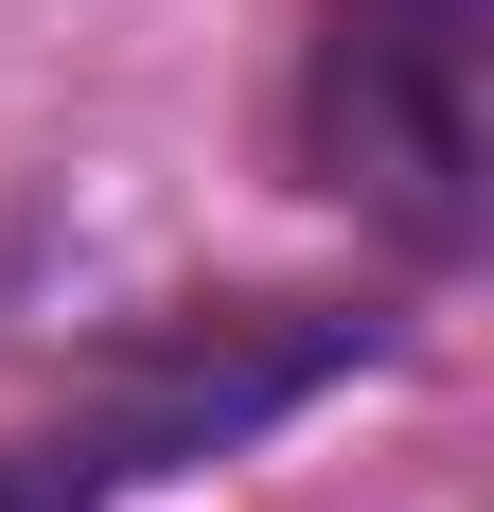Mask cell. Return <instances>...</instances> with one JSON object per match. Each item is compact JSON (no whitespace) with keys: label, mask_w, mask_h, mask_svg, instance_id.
Segmentation results:
<instances>
[{"label":"cell","mask_w":494,"mask_h":512,"mask_svg":"<svg viewBox=\"0 0 494 512\" xmlns=\"http://www.w3.org/2000/svg\"><path fill=\"white\" fill-rule=\"evenodd\" d=\"M477 53L494 0H318V177H336L406 265L477 248Z\"/></svg>","instance_id":"1"},{"label":"cell","mask_w":494,"mask_h":512,"mask_svg":"<svg viewBox=\"0 0 494 512\" xmlns=\"http://www.w3.org/2000/svg\"><path fill=\"white\" fill-rule=\"evenodd\" d=\"M353 354H371V318H318V301L195 318V336H177L159 371H124L106 407L18 424V442H0V512H106V495H142V477L212 460V442H247V424H283L300 389H336Z\"/></svg>","instance_id":"2"}]
</instances>
